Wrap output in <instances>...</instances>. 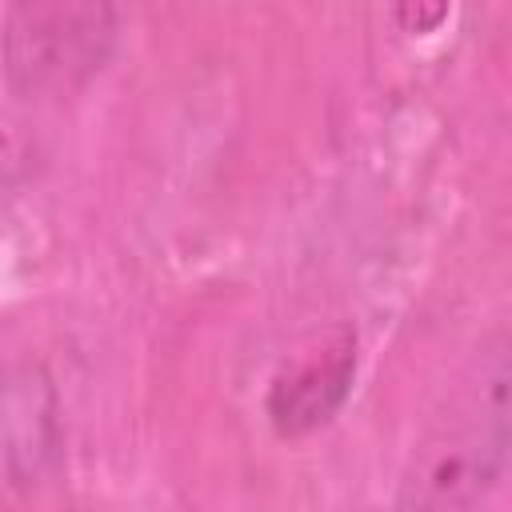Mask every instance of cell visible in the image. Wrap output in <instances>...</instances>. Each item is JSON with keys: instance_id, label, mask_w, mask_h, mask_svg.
Here are the masks:
<instances>
[{"instance_id": "obj_4", "label": "cell", "mask_w": 512, "mask_h": 512, "mask_svg": "<svg viewBox=\"0 0 512 512\" xmlns=\"http://www.w3.org/2000/svg\"><path fill=\"white\" fill-rule=\"evenodd\" d=\"M508 468V408L480 420L464 436H448L404 480L400 504L408 508H468L480 504Z\"/></svg>"}, {"instance_id": "obj_3", "label": "cell", "mask_w": 512, "mask_h": 512, "mask_svg": "<svg viewBox=\"0 0 512 512\" xmlns=\"http://www.w3.org/2000/svg\"><path fill=\"white\" fill-rule=\"evenodd\" d=\"M356 332L336 328L316 348L300 352L292 364H284L264 396L268 424L280 440H300L316 428H324L348 400L356 380Z\"/></svg>"}, {"instance_id": "obj_2", "label": "cell", "mask_w": 512, "mask_h": 512, "mask_svg": "<svg viewBox=\"0 0 512 512\" xmlns=\"http://www.w3.org/2000/svg\"><path fill=\"white\" fill-rule=\"evenodd\" d=\"M64 464V408L44 364L0 368V488L32 492Z\"/></svg>"}, {"instance_id": "obj_1", "label": "cell", "mask_w": 512, "mask_h": 512, "mask_svg": "<svg viewBox=\"0 0 512 512\" xmlns=\"http://www.w3.org/2000/svg\"><path fill=\"white\" fill-rule=\"evenodd\" d=\"M116 44V0H4V72L24 96L84 88Z\"/></svg>"}]
</instances>
